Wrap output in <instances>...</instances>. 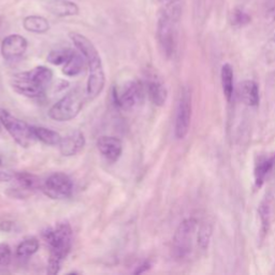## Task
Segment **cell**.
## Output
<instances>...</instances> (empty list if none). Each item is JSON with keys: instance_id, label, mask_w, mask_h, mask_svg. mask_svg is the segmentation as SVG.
Here are the masks:
<instances>
[{"instance_id": "ba28073f", "label": "cell", "mask_w": 275, "mask_h": 275, "mask_svg": "<svg viewBox=\"0 0 275 275\" xmlns=\"http://www.w3.org/2000/svg\"><path fill=\"white\" fill-rule=\"evenodd\" d=\"M146 95L144 83L140 81H129L122 85L120 90H115L114 100L122 110H132L140 104Z\"/></svg>"}, {"instance_id": "603a6c76", "label": "cell", "mask_w": 275, "mask_h": 275, "mask_svg": "<svg viewBox=\"0 0 275 275\" xmlns=\"http://www.w3.org/2000/svg\"><path fill=\"white\" fill-rule=\"evenodd\" d=\"M273 162H274L273 158H264V157L260 158L258 160L256 164V169H255V180H256V185L258 187H260L264 184L266 174L272 168Z\"/></svg>"}, {"instance_id": "9a60e30c", "label": "cell", "mask_w": 275, "mask_h": 275, "mask_svg": "<svg viewBox=\"0 0 275 275\" xmlns=\"http://www.w3.org/2000/svg\"><path fill=\"white\" fill-rule=\"evenodd\" d=\"M238 95L246 106H256L259 104V88L257 83L252 80H245L240 84Z\"/></svg>"}, {"instance_id": "484cf974", "label": "cell", "mask_w": 275, "mask_h": 275, "mask_svg": "<svg viewBox=\"0 0 275 275\" xmlns=\"http://www.w3.org/2000/svg\"><path fill=\"white\" fill-rule=\"evenodd\" d=\"M212 234H213V227L211 224L210 222L201 224L200 227L198 228L197 243L202 250H206L208 248L210 242H211Z\"/></svg>"}, {"instance_id": "ffe728a7", "label": "cell", "mask_w": 275, "mask_h": 275, "mask_svg": "<svg viewBox=\"0 0 275 275\" xmlns=\"http://www.w3.org/2000/svg\"><path fill=\"white\" fill-rule=\"evenodd\" d=\"M23 26L27 32L34 34H44L50 30V24L48 20L38 16H30L25 18Z\"/></svg>"}, {"instance_id": "e0dca14e", "label": "cell", "mask_w": 275, "mask_h": 275, "mask_svg": "<svg viewBox=\"0 0 275 275\" xmlns=\"http://www.w3.org/2000/svg\"><path fill=\"white\" fill-rule=\"evenodd\" d=\"M48 10L56 16L66 18L76 16L78 13V6L69 0H54L48 4Z\"/></svg>"}, {"instance_id": "4316f807", "label": "cell", "mask_w": 275, "mask_h": 275, "mask_svg": "<svg viewBox=\"0 0 275 275\" xmlns=\"http://www.w3.org/2000/svg\"><path fill=\"white\" fill-rule=\"evenodd\" d=\"M74 50L71 48H58L54 50L48 55V62L55 66H60V64H66L70 57L74 54Z\"/></svg>"}, {"instance_id": "ac0fdd59", "label": "cell", "mask_w": 275, "mask_h": 275, "mask_svg": "<svg viewBox=\"0 0 275 275\" xmlns=\"http://www.w3.org/2000/svg\"><path fill=\"white\" fill-rule=\"evenodd\" d=\"M85 62L86 60L81 53L74 52L69 60L64 64L62 72L68 76H76L83 71Z\"/></svg>"}, {"instance_id": "7c38bea8", "label": "cell", "mask_w": 275, "mask_h": 275, "mask_svg": "<svg viewBox=\"0 0 275 275\" xmlns=\"http://www.w3.org/2000/svg\"><path fill=\"white\" fill-rule=\"evenodd\" d=\"M27 50V40L20 34H10L2 43V54L6 60H16L24 55Z\"/></svg>"}, {"instance_id": "52a82bcc", "label": "cell", "mask_w": 275, "mask_h": 275, "mask_svg": "<svg viewBox=\"0 0 275 275\" xmlns=\"http://www.w3.org/2000/svg\"><path fill=\"white\" fill-rule=\"evenodd\" d=\"M176 22L171 20L167 14L159 13L157 22V40L164 55L170 58L173 56L176 48Z\"/></svg>"}, {"instance_id": "f546056e", "label": "cell", "mask_w": 275, "mask_h": 275, "mask_svg": "<svg viewBox=\"0 0 275 275\" xmlns=\"http://www.w3.org/2000/svg\"><path fill=\"white\" fill-rule=\"evenodd\" d=\"M11 248L6 243H0V266H6L11 262Z\"/></svg>"}, {"instance_id": "f1b7e54d", "label": "cell", "mask_w": 275, "mask_h": 275, "mask_svg": "<svg viewBox=\"0 0 275 275\" xmlns=\"http://www.w3.org/2000/svg\"><path fill=\"white\" fill-rule=\"evenodd\" d=\"M264 58L266 64L275 62V34L266 43L264 48Z\"/></svg>"}, {"instance_id": "30bf717a", "label": "cell", "mask_w": 275, "mask_h": 275, "mask_svg": "<svg viewBox=\"0 0 275 275\" xmlns=\"http://www.w3.org/2000/svg\"><path fill=\"white\" fill-rule=\"evenodd\" d=\"M43 190L52 199H66L72 194L74 184L67 174L56 172L46 178L43 185Z\"/></svg>"}, {"instance_id": "3957f363", "label": "cell", "mask_w": 275, "mask_h": 275, "mask_svg": "<svg viewBox=\"0 0 275 275\" xmlns=\"http://www.w3.org/2000/svg\"><path fill=\"white\" fill-rule=\"evenodd\" d=\"M53 72L46 66H39L30 71L20 72L12 78V88L20 95L37 98L42 96L52 83Z\"/></svg>"}, {"instance_id": "7a4b0ae2", "label": "cell", "mask_w": 275, "mask_h": 275, "mask_svg": "<svg viewBox=\"0 0 275 275\" xmlns=\"http://www.w3.org/2000/svg\"><path fill=\"white\" fill-rule=\"evenodd\" d=\"M43 236L50 248L48 273L57 274L60 270L62 262L71 250L72 229L68 222H58L54 228H48Z\"/></svg>"}, {"instance_id": "9c48e42d", "label": "cell", "mask_w": 275, "mask_h": 275, "mask_svg": "<svg viewBox=\"0 0 275 275\" xmlns=\"http://www.w3.org/2000/svg\"><path fill=\"white\" fill-rule=\"evenodd\" d=\"M192 120V94L187 88H183L180 94L176 106L174 134L178 140H182L187 136L190 127Z\"/></svg>"}, {"instance_id": "5bb4252c", "label": "cell", "mask_w": 275, "mask_h": 275, "mask_svg": "<svg viewBox=\"0 0 275 275\" xmlns=\"http://www.w3.org/2000/svg\"><path fill=\"white\" fill-rule=\"evenodd\" d=\"M85 142L84 134L78 132V130H76L74 132L62 136L58 146L62 156L70 157L80 153L85 146Z\"/></svg>"}, {"instance_id": "7402d4cb", "label": "cell", "mask_w": 275, "mask_h": 275, "mask_svg": "<svg viewBox=\"0 0 275 275\" xmlns=\"http://www.w3.org/2000/svg\"><path fill=\"white\" fill-rule=\"evenodd\" d=\"M222 86L227 101H230L234 95V69L229 64H225L222 68Z\"/></svg>"}, {"instance_id": "277c9868", "label": "cell", "mask_w": 275, "mask_h": 275, "mask_svg": "<svg viewBox=\"0 0 275 275\" xmlns=\"http://www.w3.org/2000/svg\"><path fill=\"white\" fill-rule=\"evenodd\" d=\"M197 229L198 222L194 218H187L180 224L172 240V252L176 259H184L190 255Z\"/></svg>"}, {"instance_id": "1f68e13d", "label": "cell", "mask_w": 275, "mask_h": 275, "mask_svg": "<svg viewBox=\"0 0 275 275\" xmlns=\"http://www.w3.org/2000/svg\"><path fill=\"white\" fill-rule=\"evenodd\" d=\"M150 264L148 262H144L143 264H141V266H139V269H138L136 271H134V273H136V274H140V273H143V272H146V271H148V270L150 269Z\"/></svg>"}, {"instance_id": "6da1fadb", "label": "cell", "mask_w": 275, "mask_h": 275, "mask_svg": "<svg viewBox=\"0 0 275 275\" xmlns=\"http://www.w3.org/2000/svg\"><path fill=\"white\" fill-rule=\"evenodd\" d=\"M70 38L74 41L78 52L84 56L86 64L88 67L90 74L88 80V88H86V95L90 100H94L102 92L104 88L106 76L102 60H101L100 54L96 46L85 36L78 32H71Z\"/></svg>"}, {"instance_id": "5b68a950", "label": "cell", "mask_w": 275, "mask_h": 275, "mask_svg": "<svg viewBox=\"0 0 275 275\" xmlns=\"http://www.w3.org/2000/svg\"><path fill=\"white\" fill-rule=\"evenodd\" d=\"M82 108L83 94L80 90H74L50 106L48 118L56 122H68L78 116Z\"/></svg>"}, {"instance_id": "8fae6325", "label": "cell", "mask_w": 275, "mask_h": 275, "mask_svg": "<svg viewBox=\"0 0 275 275\" xmlns=\"http://www.w3.org/2000/svg\"><path fill=\"white\" fill-rule=\"evenodd\" d=\"M144 88H146V95L150 100L157 106H162L166 104L168 98V90L166 88L164 83L155 72H148L146 78L144 81Z\"/></svg>"}, {"instance_id": "4dcf8cb0", "label": "cell", "mask_w": 275, "mask_h": 275, "mask_svg": "<svg viewBox=\"0 0 275 275\" xmlns=\"http://www.w3.org/2000/svg\"><path fill=\"white\" fill-rule=\"evenodd\" d=\"M266 18L268 20H269V23H272V22L275 20V6H273V8L266 11Z\"/></svg>"}, {"instance_id": "d6986e66", "label": "cell", "mask_w": 275, "mask_h": 275, "mask_svg": "<svg viewBox=\"0 0 275 275\" xmlns=\"http://www.w3.org/2000/svg\"><path fill=\"white\" fill-rule=\"evenodd\" d=\"M32 132L37 141L46 144V146H58L62 136L58 132L46 127L32 126Z\"/></svg>"}, {"instance_id": "d4e9b609", "label": "cell", "mask_w": 275, "mask_h": 275, "mask_svg": "<svg viewBox=\"0 0 275 275\" xmlns=\"http://www.w3.org/2000/svg\"><path fill=\"white\" fill-rule=\"evenodd\" d=\"M39 250V242L37 238H30L22 242L16 248V255L18 258H28L32 256Z\"/></svg>"}, {"instance_id": "2e32d148", "label": "cell", "mask_w": 275, "mask_h": 275, "mask_svg": "<svg viewBox=\"0 0 275 275\" xmlns=\"http://www.w3.org/2000/svg\"><path fill=\"white\" fill-rule=\"evenodd\" d=\"M12 178L16 185L14 190H16L22 196L23 194H30L39 186L38 178L30 173H16V174H13Z\"/></svg>"}, {"instance_id": "44dd1931", "label": "cell", "mask_w": 275, "mask_h": 275, "mask_svg": "<svg viewBox=\"0 0 275 275\" xmlns=\"http://www.w3.org/2000/svg\"><path fill=\"white\" fill-rule=\"evenodd\" d=\"M162 6L160 12L167 16L178 23L182 16V2L180 0H157Z\"/></svg>"}, {"instance_id": "cb8c5ba5", "label": "cell", "mask_w": 275, "mask_h": 275, "mask_svg": "<svg viewBox=\"0 0 275 275\" xmlns=\"http://www.w3.org/2000/svg\"><path fill=\"white\" fill-rule=\"evenodd\" d=\"M258 214L260 222H262V231L266 234L269 230L271 222V202L269 198H264L258 208Z\"/></svg>"}, {"instance_id": "83f0119b", "label": "cell", "mask_w": 275, "mask_h": 275, "mask_svg": "<svg viewBox=\"0 0 275 275\" xmlns=\"http://www.w3.org/2000/svg\"><path fill=\"white\" fill-rule=\"evenodd\" d=\"M230 23L234 27H243L250 23V16L241 9H234L230 14Z\"/></svg>"}, {"instance_id": "4fadbf2b", "label": "cell", "mask_w": 275, "mask_h": 275, "mask_svg": "<svg viewBox=\"0 0 275 275\" xmlns=\"http://www.w3.org/2000/svg\"><path fill=\"white\" fill-rule=\"evenodd\" d=\"M97 148L100 154L108 162H118L122 153V143L116 136H100L97 141Z\"/></svg>"}, {"instance_id": "8992f818", "label": "cell", "mask_w": 275, "mask_h": 275, "mask_svg": "<svg viewBox=\"0 0 275 275\" xmlns=\"http://www.w3.org/2000/svg\"><path fill=\"white\" fill-rule=\"evenodd\" d=\"M0 122L18 146L28 148L37 141L32 132V126L16 118L4 108H0Z\"/></svg>"}]
</instances>
